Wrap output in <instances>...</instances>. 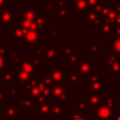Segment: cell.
<instances>
[{"label":"cell","mask_w":120,"mask_h":120,"mask_svg":"<svg viewBox=\"0 0 120 120\" xmlns=\"http://www.w3.org/2000/svg\"><path fill=\"white\" fill-rule=\"evenodd\" d=\"M114 24H120V13H117L116 15V19H115V22Z\"/></svg>","instance_id":"obj_49"},{"label":"cell","mask_w":120,"mask_h":120,"mask_svg":"<svg viewBox=\"0 0 120 120\" xmlns=\"http://www.w3.org/2000/svg\"><path fill=\"white\" fill-rule=\"evenodd\" d=\"M76 69L78 70L81 77L87 79L94 70V62L89 59L88 56H81L78 63L76 64Z\"/></svg>","instance_id":"obj_5"},{"label":"cell","mask_w":120,"mask_h":120,"mask_svg":"<svg viewBox=\"0 0 120 120\" xmlns=\"http://www.w3.org/2000/svg\"><path fill=\"white\" fill-rule=\"evenodd\" d=\"M8 92L9 94V97L16 100L17 98H19V97H21L22 95V86H8Z\"/></svg>","instance_id":"obj_31"},{"label":"cell","mask_w":120,"mask_h":120,"mask_svg":"<svg viewBox=\"0 0 120 120\" xmlns=\"http://www.w3.org/2000/svg\"><path fill=\"white\" fill-rule=\"evenodd\" d=\"M116 15H117V11L115 9V7L113 5H111L110 8H109V11H108V13H107V15H106V17L104 18L103 21L114 24L115 19H116Z\"/></svg>","instance_id":"obj_33"},{"label":"cell","mask_w":120,"mask_h":120,"mask_svg":"<svg viewBox=\"0 0 120 120\" xmlns=\"http://www.w3.org/2000/svg\"><path fill=\"white\" fill-rule=\"evenodd\" d=\"M16 103L22 112H37V108H35L36 103L34 99L28 95H22L16 99Z\"/></svg>","instance_id":"obj_6"},{"label":"cell","mask_w":120,"mask_h":120,"mask_svg":"<svg viewBox=\"0 0 120 120\" xmlns=\"http://www.w3.org/2000/svg\"><path fill=\"white\" fill-rule=\"evenodd\" d=\"M17 10L7 8L0 14V27L12 26L17 22Z\"/></svg>","instance_id":"obj_7"},{"label":"cell","mask_w":120,"mask_h":120,"mask_svg":"<svg viewBox=\"0 0 120 120\" xmlns=\"http://www.w3.org/2000/svg\"><path fill=\"white\" fill-rule=\"evenodd\" d=\"M41 38V31L40 30H36V29H27L24 39H23V44H28L29 48H34V45L37 44Z\"/></svg>","instance_id":"obj_11"},{"label":"cell","mask_w":120,"mask_h":120,"mask_svg":"<svg viewBox=\"0 0 120 120\" xmlns=\"http://www.w3.org/2000/svg\"><path fill=\"white\" fill-rule=\"evenodd\" d=\"M84 22L88 23L90 27H98L102 22V18L94 9H87L84 12Z\"/></svg>","instance_id":"obj_12"},{"label":"cell","mask_w":120,"mask_h":120,"mask_svg":"<svg viewBox=\"0 0 120 120\" xmlns=\"http://www.w3.org/2000/svg\"><path fill=\"white\" fill-rule=\"evenodd\" d=\"M114 120H120V112H118L117 115H114Z\"/></svg>","instance_id":"obj_52"},{"label":"cell","mask_w":120,"mask_h":120,"mask_svg":"<svg viewBox=\"0 0 120 120\" xmlns=\"http://www.w3.org/2000/svg\"><path fill=\"white\" fill-rule=\"evenodd\" d=\"M55 3H56V6H57V8L58 9H61V8H67L68 7V0H55Z\"/></svg>","instance_id":"obj_44"},{"label":"cell","mask_w":120,"mask_h":120,"mask_svg":"<svg viewBox=\"0 0 120 120\" xmlns=\"http://www.w3.org/2000/svg\"><path fill=\"white\" fill-rule=\"evenodd\" d=\"M106 72L110 75L112 79H114L118 73H120V59L113 62L112 64H110L106 66Z\"/></svg>","instance_id":"obj_23"},{"label":"cell","mask_w":120,"mask_h":120,"mask_svg":"<svg viewBox=\"0 0 120 120\" xmlns=\"http://www.w3.org/2000/svg\"><path fill=\"white\" fill-rule=\"evenodd\" d=\"M46 73L52 80V85L64 84L67 82V73L63 65H52L46 70Z\"/></svg>","instance_id":"obj_3"},{"label":"cell","mask_w":120,"mask_h":120,"mask_svg":"<svg viewBox=\"0 0 120 120\" xmlns=\"http://www.w3.org/2000/svg\"><path fill=\"white\" fill-rule=\"evenodd\" d=\"M7 8H8V6H6V7H0V14H1L5 9H7Z\"/></svg>","instance_id":"obj_51"},{"label":"cell","mask_w":120,"mask_h":120,"mask_svg":"<svg viewBox=\"0 0 120 120\" xmlns=\"http://www.w3.org/2000/svg\"><path fill=\"white\" fill-rule=\"evenodd\" d=\"M33 78H34L33 74L26 72L24 70H22V69H17V71L15 73V82H20L21 85L26 83Z\"/></svg>","instance_id":"obj_19"},{"label":"cell","mask_w":120,"mask_h":120,"mask_svg":"<svg viewBox=\"0 0 120 120\" xmlns=\"http://www.w3.org/2000/svg\"><path fill=\"white\" fill-rule=\"evenodd\" d=\"M3 43H4V40H3V39H1V38H0V46H1V45H2V44H3Z\"/></svg>","instance_id":"obj_54"},{"label":"cell","mask_w":120,"mask_h":120,"mask_svg":"<svg viewBox=\"0 0 120 120\" xmlns=\"http://www.w3.org/2000/svg\"><path fill=\"white\" fill-rule=\"evenodd\" d=\"M80 57H81V53L79 52H77L75 54H73L67 62H68V64L69 65V66H73V65H76L77 63H78V61H79V59H80Z\"/></svg>","instance_id":"obj_42"},{"label":"cell","mask_w":120,"mask_h":120,"mask_svg":"<svg viewBox=\"0 0 120 120\" xmlns=\"http://www.w3.org/2000/svg\"><path fill=\"white\" fill-rule=\"evenodd\" d=\"M38 15V12L37 9H35L33 5H26L24 7V9L21 12L20 17L23 20H28L31 22H35L37 17Z\"/></svg>","instance_id":"obj_17"},{"label":"cell","mask_w":120,"mask_h":120,"mask_svg":"<svg viewBox=\"0 0 120 120\" xmlns=\"http://www.w3.org/2000/svg\"><path fill=\"white\" fill-rule=\"evenodd\" d=\"M51 100H47L44 101L40 104L38 105L37 108V112L38 115L39 117H43V116H50L51 115Z\"/></svg>","instance_id":"obj_20"},{"label":"cell","mask_w":120,"mask_h":120,"mask_svg":"<svg viewBox=\"0 0 120 120\" xmlns=\"http://www.w3.org/2000/svg\"><path fill=\"white\" fill-rule=\"evenodd\" d=\"M102 0H87L88 9H95Z\"/></svg>","instance_id":"obj_45"},{"label":"cell","mask_w":120,"mask_h":120,"mask_svg":"<svg viewBox=\"0 0 120 120\" xmlns=\"http://www.w3.org/2000/svg\"><path fill=\"white\" fill-rule=\"evenodd\" d=\"M54 17L59 19V22H63L64 19H69L72 17V11L70 9H68V8L57 9V11L54 13Z\"/></svg>","instance_id":"obj_30"},{"label":"cell","mask_w":120,"mask_h":120,"mask_svg":"<svg viewBox=\"0 0 120 120\" xmlns=\"http://www.w3.org/2000/svg\"><path fill=\"white\" fill-rule=\"evenodd\" d=\"M94 115L98 118V120H110L114 116V109H112L102 103L95 108Z\"/></svg>","instance_id":"obj_8"},{"label":"cell","mask_w":120,"mask_h":120,"mask_svg":"<svg viewBox=\"0 0 120 120\" xmlns=\"http://www.w3.org/2000/svg\"><path fill=\"white\" fill-rule=\"evenodd\" d=\"M46 35L49 36L52 40H58L59 39V27L52 26L50 30L46 31Z\"/></svg>","instance_id":"obj_38"},{"label":"cell","mask_w":120,"mask_h":120,"mask_svg":"<svg viewBox=\"0 0 120 120\" xmlns=\"http://www.w3.org/2000/svg\"><path fill=\"white\" fill-rule=\"evenodd\" d=\"M8 44L7 43H3L1 46H0V55L6 57L8 59Z\"/></svg>","instance_id":"obj_43"},{"label":"cell","mask_w":120,"mask_h":120,"mask_svg":"<svg viewBox=\"0 0 120 120\" xmlns=\"http://www.w3.org/2000/svg\"><path fill=\"white\" fill-rule=\"evenodd\" d=\"M37 81H38V78L34 77L32 80H30L29 82H27L24 84H22L21 86H22V90L24 91V94L30 96L34 99L35 103L38 105V104H40L44 101L51 100L52 98H46V97L43 96L42 91L40 90V88L37 84Z\"/></svg>","instance_id":"obj_1"},{"label":"cell","mask_w":120,"mask_h":120,"mask_svg":"<svg viewBox=\"0 0 120 120\" xmlns=\"http://www.w3.org/2000/svg\"><path fill=\"white\" fill-rule=\"evenodd\" d=\"M4 85L0 86V108H5L8 104V92L4 89Z\"/></svg>","instance_id":"obj_35"},{"label":"cell","mask_w":120,"mask_h":120,"mask_svg":"<svg viewBox=\"0 0 120 120\" xmlns=\"http://www.w3.org/2000/svg\"><path fill=\"white\" fill-rule=\"evenodd\" d=\"M68 120H89V117L82 112H80L73 107L72 111L68 114Z\"/></svg>","instance_id":"obj_28"},{"label":"cell","mask_w":120,"mask_h":120,"mask_svg":"<svg viewBox=\"0 0 120 120\" xmlns=\"http://www.w3.org/2000/svg\"><path fill=\"white\" fill-rule=\"evenodd\" d=\"M85 82H89V92L91 93L101 94L107 88L106 82H102V74L98 73V69H94L93 73L85 79Z\"/></svg>","instance_id":"obj_2"},{"label":"cell","mask_w":120,"mask_h":120,"mask_svg":"<svg viewBox=\"0 0 120 120\" xmlns=\"http://www.w3.org/2000/svg\"><path fill=\"white\" fill-rule=\"evenodd\" d=\"M72 8L73 10L77 13H84L88 9V4L87 0H76L72 2Z\"/></svg>","instance_id":"obj_26"},{"label":"cell","mask_w":120,"mask_h":120,"mask_svg":"<svg viewBox=\"0 0 120 120\" xmlns=\"http://www.w3.org/2000/svg\"><path fill=\"white\" fill-rule=\"evenodd\" d=\"M4 109V120H17L22 112L17 103H8Z\"/></svg>","instance_id":"obj_13"},{"label":"cell","mask_w":120,"mask_h":120,"mask_svg":"<svg viewBox=\"0 0 120 120\" xmlns=\"http://www.w3.org/2000/svg\"><path fill=\"white\" fill-rule=\"evenodd\" d=\"M0 82H3V85L5 87L11 86L13 82H15V74L13 73V70L11 68H8L7 71L0 74Z\"/></svg>","instance_id":"obj_18"},{"label":"cell","mask_w":120,"mask_h":120,"mask_svg":"<svg viewBox=\"0 0 120 120\" xmlns=\"http://www.w3.org/2000/svg\"><path fill=\"white\" fill-rule=\"evenodd\" d=\"M85 101L87 102L88 106L90 108H97L98 106H99L100 104H102L103 101V95L98 94V93H91L89 92V94L85 95L84 97Z\"/></svg>","instance_id":"obj_16"},{"label":"cell","mask_w":120,"mask_h":120,"mask_svg":"<svg viewBox=\"0 0 120 120\" xmlns=\"http://www.w3.org/2000/svg\"><path fill=\"white\" fill-rule=\"evenodd\" d=\"M113 26H114V24L103 21L98 26V35H99V36H101V35H103V36L112 35V30H113Z\"/></svg>","instance_id":"obj_22"},{"label":"cell","mask_w":120,"mask_h":120,"mask_svg":"<svg viewBox=\"0 0 120 120\" xmlns=\"http://www.w3.org/2000/svg\"><path fill=\"white\" fill-rule=\"evenodd\" d=\"M8 59L2 55H0V74H2L3 72L7 71L8 69V66L7 64Z\"/></svg>","instance_id":"obj_41"},{"label":"cell","mask_w":120,"mask_h":120,"mask_svg":"<svg viewBox=\"0 0 120 120\" xmlns=\"http://www.w3.org/2000/svg\"><path fill=\"white\" fill-rule=\"evenodd\" d=\"M51 98L54 99V102L66 104L69 99L72 98V96L68 95V86H65L64 84H57V85H52Z\"/></svg>","instance_id":"obj_4"},{"label":"cell","mask_w":120,"mask_h":120,"mask_svg":"<svg viewBox=\"0 0 120 120\" xmlns=\"http://www.w3.org/2000/svg\"><path fill=\"white\" fill-rule=\"evenodd\" d=\"M110 120H114V116H113V118H112V119H110Z\"/></svg>","instance_id":"obj_57"},{"label":"cell","mask_w":120,"mask_h":120,"mask_svg":"<svg viewBox=\"0 0 120 120\" xmlns=\"http://www.w3.org/2000/svg\"><path fill=\"white\" fill-rule=\"evenodd\" d=\"M54 119H55V120H59V117L56 116V117H54Z\"/></svg>","instance_id":"obj_56"},{"label":"cell","mask_w":120,"mask_h":120,"mask_svg":"<svg viewBox=\"0 0 120 120\" xmlns=\"http://www.w3.org/2000/svg\"><path fill=\"white\" fill-rule=\"evenodd\" d=\"M8 0H0V7H6V6H8Z\"/></svg>","instance_id":"obj_48"},{"label":"cell","mask_w":120,"mask_h":120,"mask_svg":"<svg viewBox=\"0 0 120 120\" xmlns=\"http://www.w3.org/2000/svg\"><path fill=\"white\" fill-rule=\"evenodd\" d=\"M67 111H68V109H66L64 107L63 103L54 102V103H52V105H51V115L50 116H53V117L63 116L64 112Z\"/></svg>","instance_id":"obj_21"},{"label":"cell","mask_w":120,"mask_h":120,"mask_svg":"<svg viewBox=\"0 0 120 120\" xmlns=\"http://www.w3.org/2000/svg\"><path fill=\"white\" fill-rule=\"evenodd\" d=\"M74 1H76V0H68V2H71V3L74 2Z\"/></svg>","instance_id":"obj_55"},{"label":"cell","mask_w":120,"mask_h":120,"mask_svg":"<svg viewBox=\"0 0 120 120\" xmlns=\"http://www.w3.org/2000/svg\"><path fill=\"white\" fill-rule=\"evenodd\" d=\"M22 54L20 52H17V49L16 48H13L12 51L8 53V61H11L14 65H18L21 61H22Z\"/></svg>","instance_id":"obj_32"},{"label":"cell","mask_w":120,"mask_h":120,"mask_svg":"<svg viewBox=\"0 0 120 120\" xmlns=\"http://www.w3.org/2000/svg\"><path fill=\"white\" fill-rule=\"evenodd\" d=\"M18 2H28L29 0H17Z\"/></svg>","instance_id":"obj_53"},{"label":"cell","mask_w":120,"mask_h":120,"mask_svg":"<svg viewBox=\"0 0 120 120\" xmlns=\"http://www.w3.org/2000/svg\"><path fill=\"white\" fill-rule=\"evenodd\" d=\"M76 110L82 112H87L90 109V107L88 106L87 102L85 101V99L82 100V99H76V106L74 107Z\"/></svg>","instance_id":"obj_37"},{"label":"cell","mask_w":120,"mask_h":120,"mask_svg":"<svg viewBox=\"0 0 120 120\" xmlns=\"http://www.w3.org/2000/svg\"><path fill=\"white\" fill-rule=\"evenodd\" d=\"M67 73V82L68 86L69 87H78L81 85L80 82V74L77 69L74 68H68L65 69Z\"/></svg>","instance_id":"obj_15"},{"label":"cell","mask_w":120,"mask_h":120,"mask_svg":"<svg viewBox=\"0 0 120 120\" xmlns=\"http://www.w3.org/2000/svg\"><path fill=\"white\" fill-rule=\"evenodd\" d=\"M45 54H46V48H36L34 50L33 56L40 58L41 60H45Z\"/></svg>","instance_id":"obj_40"},{"label":"cell","mask_w":120,"mask_h":120,"mask_svg":"<svg viewBox=\"0 0 120 120\" xmlns=\"http://www.w3.org/2000/svg\"><path fill=\"white\" fill-rule=\"evenodd\" d=\"M17 69H22L24 70L26 72H29L33 75H36L38 72V69L37 68L34 60H33V56H24L22 58V61L17 65Z\"/></svg>","instance_id":"obj_9"},{"label":"cell","mask_w":120,"mask_h":120,"mask_svg":"<svg viewBox=\"0 0 120 120\" xmlns=\"http://www.w3.org/2000/svg\"><path fill=\"white\" fill-rule=\"evenodd\" d=\"M26 30L27 29L16 24V26H14L11 30L8 32V35L12 38L13 44H23V39H24Z\"/></svg>","instance_id":"obj_10"},{"label":"cell","mask_w":120,"mask_h":120,"mask_svg":"<svg viewBox=\"0 0 120 120\" xmlns=\"http://www.w3.org/2000/svg\"><path fill=\"white\" fill-rule=\"evenodd\" d=\"M111 51L120 55V37H114L111 41Z\"/></svg>","instance_id":"obj_39"},{"label":"cell","mask_w":120,"mask_h":120,"mask_svg":"<svg viewBox=\"0 0 120 120\" xmlns=\"http://www.w3.org/2000/svg\"><path fill=\"white\" fill-rule=\"evenodd\" d=\"M120 59V55L119 54H117V53H115V52H107L106 53V59L104 60V61H102V65H104V66H108V65H110V64H112L113 62H115V61H117V60H119Z\"/></svg>","instance_id":"obj_36"},{"label":"cell","mask_w":120,"mask_h":120,"mask_svg":"<svg viewBox=\"0 0 120 120\" xmlns=\"http://www.w3.org/2000/svg\"><path fill=\"white\" fill-rule=\"evenodd\" d=\"M114 81H115L116 82H120V73L117 74V76L114 78Z\"/></svg>","instance_id":"obj_50"},{"label":"cell","mask_w":120,"mask_h":120,"mask_svg":"<svg viewBox=\"0 0 120 120\" xmlns=\"http://www.w3.org/2000/svg\"><path fill=\"white\" fill-rule=\"evenodd\" d=\"M113 6L115 7V9H116L117 13H120V1H115Z\"/></svg>","instance_id":"obj_47"},{"label":"cell","mask_w":120,"mask_h":120,"mask_svg":"<svg viewBox=\"0 0 120 120\" xmlns=\"http://www.w3.org/2000/svg\"><path fill=\"white\" fill-rule=\"evenodd\" d=\"M36 23L38 27V30H40L41 32L43 31H47V22H51V19L50 18H47L46 16V13H43V14H38L37 19H36Z\"/></svg>","instance_id":"obj_24"},{"label":"cell","mask_w":120,"mask_h":120,"mask_svg":"<svg viewBox=\"0 0 120 120\" xmlns=\"http://www.w3.org/2000/svg\"><path fill=\"white\" fill-rule=\"evenodd\" d=\"M103 104L109 106L112 109H116L119 107V99L115 98V96L111 95V96H105L103 95Z\"/></svg>","instance_id":"obj_27"},{"label":"cell","mask_w":120,"mask_h":120,"mask_svg":"<svg viewBox=\"0 0 120 120\" xmlns=\"http://www.w3.org/2000/svg\"><path fill=\"white\" fill-rule=\"evenodd\" d=\"M112 36H114V37H120V24H114Z\"/></svg>","instance_id":"obj_46"},{"label":"cell","mask_w":120,"mask_h":120,"mask_svg":"<svg viewBox=\"0 0 120 120\" xmlns=\"http://www.w3.org/2000/svg\"><path fill=\"white\" fill-rule=\"evenodd\" d=\"M102 51V45L98 42V39H94L93 42L89 45V56L96 57Z\"/></svg>","instance_id":"obj_29"},{"label":"cell","mask_w":120,"mask_h":120,"mask_svg":"<svg viewBox=\"0 0 120 120\" xmlns=\"http://www.w3.org/2000/svg\"><path fill=\"white\" fill-rule=\"evenodd\" d=\"M46 54L45 61H58L59 60V52H62V48H56L54 43H47L46 44Z\"/></svg>","instance_id":"obj_14"},{"label":"cell","mask_w":120,"mask_h":120,"mask_svg":"<svg viewBox=\"0 0 120 120\" xmlns=\"http://www.w3.org/2000/svg\"><path fill=\"white\" fill-rule=\"evenodd\" d=\"M41 8L46 11V14H54L58 9L55 1H47V3L43 5Z\"/></svg>","instance_id":"obj_34"},{"label":"cell","mask_w":120,"mask_h":120,"mask_svg":"<svg viewBox=\"0 0 120 120\" xmlns=\"http://www.w3.org/2000/svg\"><path fill=\"white\" fill-rule=\"evenodd\" d=\"M62 52L64 54V57H63L64 61H68L73 54H75L77 52V50H76V48H74L72 46V44L65 43L62 48Z\"/></svg>","instance_id":"obj_25"},{"label":"cell","mask_w":120,"mask_h":120,"mask_svg":"<svg viewBox=\"0 0 120 120\" xmlns=\"http://www.w3.org/2000/svg\"><path fill=\"white\" fill-rule=\"evenodd\" d=\"M46 1H55V0H46Z\"/></svg>","instance_id":"obj_58"}]
</instances>
